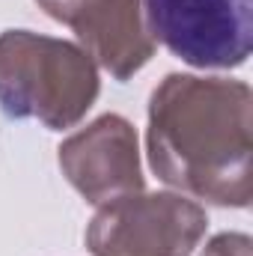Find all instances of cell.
Segmentation results:
<instances>
[{
    "label": "cell",
    "mask_w": 253,
    "mask_h": 256,
    "mask_svg": "<svg viewBox=\"0 0 253 256\" xmlns=\"http://www.w3.org/2000/svg\"><path fill=\"white\" fill-rule=\"evenodd\" d=\"M146 30L196 68H236L253 45V0H143Z\"/></svg>",
    "instance_id": "3957f363"
},
{
    "label": "cell",
    "mask_w": 253,
    "mask_h": 256,
    "mask_svg": "<svg viewBox=\"0 0 253 256\" xmlns=\"http://www.w3.org/2000/svg\"><path fill=\"white\" fill-rule=\"evenodd\" d=\"M208 256H250V242L244 236H224L212 244Z\"/></svg>",
    "instance_id": "8992f818"
},
{
    "label": "cell",
    "mask_w": 253,
    "mask_h": 256,
    "mask_svg": "<svg viewBox=\"0 0 253 256\" xmlns=\"http://www.w3.org/2000/svg\"><path fill=\"white\" fill-rule=\"evenodd\" d=\"M152 167L220 206L250 202V90L173 74L152 98Z\"/></svg>",
    "instance_id": "6da1fadb"
},
{
    "label": "cell",
    "mask_w": 253,
    "mask_h": 256,
    "mask_svg": "<svg viewBox=\"0 0 253 256\" xmlns=\"http://www.w3.org/2000/svg\"><path fill=\"white\" fill-rule=\"evenodd\" d=\"M68 24L120 80L152 57V39L140 0H39Z\"/></svg>",
    "instance_id": "5b68a950"
},
{
    "label": "cell",
    "mask_w": 253,
    "mask_h": 256,
    "mask_svg": "<svg viewBox=\"0 0 253 256\" xmlns=\"http://www.w3.org/2000/svg\"><path fill=\"white\" fill-rule=\"evenodd\" d=\"M206 232V214L182 196L122 200L96 218V256H188Z\"/></svg>",
    "instance_id": "277c9868"
},
{
    "label": "cell",
    "mask_w": 253,
    "mask_h": 256,
    "mask_svg": "<svg viewBox=\"0 0 253 256\" xmlns=\"http://www.w3.org/2000/svg\"><path fill=\"white\" fill-rule=\"evenodd\" d=\"M96 92V68L74 45L24 30L0 39V104L9 116H39L48 128H68Z\"/></svg>",
    "instance_id": "7a4b0ae2"
}]
</instances>
